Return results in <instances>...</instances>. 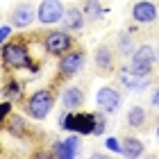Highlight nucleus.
Instances as JSON below:
<instances>
[{"label":"nucleus","instance_id":"1","mask_svg":"<svg viewBox=\"0 0 159 159\" xmlns=\"http://www.w3.org/2000/svg\"><path fill=\"white\" fill-rule=\"evenodd\" d=\"M96 123H98V114H89V111H70L66 109L59 118V127L66 132H75V134H93L96 132Z\"/></svg>","mask_w":159,"mask_h":159},{"label":"nucleus","instance_id":"2","mask_svg":"<svg viewBox=\"0 0 159 159\" xmlns=\"http://www.w3.org/2000/svg\"><path fill=\"white\" fill-rule=\"evenodd\" d=\"M2 64L14 70L27 68L30 73H37V64L32 61V57L23 43H5L2 46Z\"/></svg>","mask_w":159,"mask_h":159},{"label":"nucleus","instance_id":"3","mask_svg":"<svg viewBox=\"0 0 159 159\" xmlns=\"http://www.w3.org/2000/svg\"><path fill=\"white\" fill-rule=\"evenodd\" d=\"M55 105V96L50 89H39L34 91L30 100H27V114L34 118V120H43L50 114V109H52Z\"/></svg>","mask_w":159,"mask_h":159},{"label":"nucleus","instance_id":"4","mask_svg":"<svg viewBox=\"0 0 159 159\" xmlns=\"http://www.w3.org/2000/svg\"><path fill=\"white\" fill-rule=\"evenodd\" d=\"M43 50L48 55L61 57L68 50H73V37L68 34V30H50L43 37Z\"/></svg>","mask_w":159,"mask_h":159},{"label":"nucleus","instance_id":"5","mask_svg":"<svg viewBox=\"0 0 159 159\" xmlns=\"http://www.w3.org/2000/svg\"><path fill=\"white\" fill-rule=\"evenodd\" d=\"M157 61V52L152 46H139L132 52V59H129V70L139 75H150L152 73V66Z\"/></svg>","mask_w":159,"mask_h":159},{"label":"nucleus","instance_id":"6","mask_svg":"<svg viewBox=\"0 0 159 159\" xmlns=\"http://www.w3.org/2000/svg\"><path fill=\"white\" fill-rule=\"evenodd\" d=\"M64 14H66V9H64L61 0H41L37 9V18L43 25H55V23H61Z\"/></svg>","mask_w":159,"mask_h":159},{"label":"nucleus","instance_id":"7","mask_svg":"<svg viewBox=\"0 0 159 159\" xmlns=\"http://www.w3.org/2000/svg\"><path fill=\"white\" fill-rule=\"evenodd\" d=\"M84 61H86V57H84V52L82 50H68L66 55H61L59 57V73L64 75V77H70V75H77L80 70L84 68Z\"/></svg>","mask_w":159,"mask_h":159},{"label":"nucleus","instance_id":"8","mask_svg":"<svg viewBox=\"0 0 159 159\" xmlns=\"http://www.w3.org/2000/svg\"><path fill=\"white\" fill-rule=\"evenodd\" d=\"M120 102H123V96L114 86H102V89H98V93H96V105L100 107V111H105V114L118 111Z\"/></svg>","mask_w":159,"mask_h":159},{"label":"nucleus","instance_id":"9","mask_svg":"<svg viewBox=\"0 0 159 159\" xmlns=\"http://www.w3.org/2000/svg\"><path fill=\"white\" fill-rule=\"evenodd\" d=\"M159 16V11H157V5L155 2H150V0H139V2H134L132 7V18L136 20V23H155Z\"/></svg>","mask_w":159,"mask_h":159},{"label":"nucleus","instance_id":"10","mask_svg":"<svg viewBox=\"0 0 159 159\" xmlns=\"http://www.w3.org/2000/svg\"><path fill=\"white\" fill-rule=\"evenodd\" d=\"M118 77H120V84L125 86V89L136 91V93L146 91L150 86V75H139V73H134V70H129V68H123V73Z\"/></svg>","mask_w":159,"mask_h":159},{"label":"nucleus","instance_id":"11","mask_svg":"<svg viewBox=\"0 0 159 159\" xmlns=\"http://www.w3.org/2000/svg\"><path fill=\"white\" fill-rule=\"evenodd\" d=\"M32 20H34V7L30 2H20L11 9V25L16 30H23V27L32 25Z\"/></svg>","mask_w":159,"mask_h":159},{"label":"nucleus","instance_id":"12","mask_svg":"<svg viewBox=\"0 0 159 159\" xmlns=\"http://www.w3.org/2000/svg\"><path fill=\"white\" fill-rule=\"evenodd\" d=\"M80 152V139L77 136H68L64 141H57L55 148H52V155L59 157V159H70Z\"/></svg>","mask_w":159,"mask_h":159},{"label":"nucleus","instance_id":"13","mask_svg":"<svg viewBox=\"0 0 159 159\" xmlns=\"http://www.w3.org/2000/svg\"><path fill=\"white\" fill-rule=\"evenodd\" d=\"M84 20H86L84 9L70 7V9H66V14H64L61 23H64V27H66L68 32H77V30H82V27H84Z\"/></svg>","mask_w":159,"mask_h":159},{"label":"nucleus","instance_id":"14","mask_svg":"<svg viewBox=\"0 0 159 159\" xmlns=\"http://www.w3.org/2000/svg\"><path fill=\"white\" fill-rule=\"evenodd\" d=\"M84 105V93L82 89H77V86H68V89L61 91V107L64 109H70L75 111L77 107Z\"/></svg>","mask_w":159,"mask_h":159},{"label":"nucleus","instance_id":"15","mask_svg":"<svg viewBox=\"0 0 159 159\" xmlns=\"http://www.w3.org/2000/svg\"><path fill=\"white\" fill-rule=\"evenodd\" d=\"M93 61H96V66L100 70H111L114 66H116V59H114V50L109 46H98L96 52H93Z\"/></svg>","mask_w":159,"mask_h":159},{"label":"nucleus","instance_id":"16","mask_svg":"<svg viewBox=\"0 0 159 159\" xmlns=\"http://www.w3.org/2000/svg\"><path fill=\"white\" fill-rule=\"evenodd\" d=\"M146 120H148V114H146V109H143L141 105H134V107L127 109V125L129 127L141 129V127H146Z\"/></svg>","mask_w":159,"mask_h":159},{"label":"nucleus","instance_id":"17","mask_svg":"<svg viewBox=\"0 0 159 159\" xmlns=\"http://www.w3.org/2000/svg\"><path fill=\"white\" fill-rule=\"evenodd\" d=\"M143 150H146V146H143L139 139H134V136H125V139H123V155H127V157H141Z\"/></svg>","mask_w":159,"mask_h":159},{"label":"nucleus","instance_id":"18","mask_svg":"<svg viewBox=\"0 0 159 159\" xmlns=\"http://www.w3.org/2000/svg\"><path fill=\"white\" fill-rule=\"evenodd\" d=\"M84 14H86V18L89 20H100L105 16V9H102V5H100V0H84Z\"/></svg>","mask_w":159,"mask_h":159},{"label":"nucleus","instance_id":"19","mask_svg":"<svg viewBox=\"0 0 159 159\" xmlns=\"http://www.w3.org/2000/svg\"><path fill=\"white\" fill-rule=\"evenodd\" d=\"M118 50H120L123 55H129V57H132V52H134L136 48H134V41H132V37H129V34L123 32L120 37H118Z\"/></svg>","mask_w":159,"mask_h":159},{"label":"nucleus","instance_id":"20","mask_svg":"<svg viewBox=\"0 0 159 159\" xmlns=\"http://www.w3.org/2000/svg\"><path fill=\"white\" fill-rule=\"evenodd\" d=\"M20 93H23V84H20V82H9L7 89H5V96H9V98H14V96L18 98Z\"/></svg>","mask_w":159,"mask_h":159},{"label":"nucleus","instance_id":"21","mask_svg":"<svg viewBox=\"0 0 159 159\" xmlns=\"http://www.w3.org/2000/svg\"><path fill=\"white\" fill-rule=\"evenodd\" d=\"M23 125H25V123H23V118L14 116V118H11V123H9V129H11L14 134H18V136H20V134L25 132V127H23Z\"/></svg>","mask_w":159,"mask_h":159},{"label":"nucleus","instance_id":"22","mask_svg":"<svg viewBox=\"0 0 159 159\" xmlns=\"http://www.w3.org/2000/svg\"><path fill=\"white\" fill-rule=\"evenodd\" d=\"M105 146L109 148L111 152H123V141L114 139V136H107V139H105Z\"/></svg>","mask_w":159,"mask_h":159},{"label":"nucleus","instance_id":"23","mask_svg":"<svg viewBox=\"0 0 159 159\" xmlns=\"http://www.w3.org/2000/svg\"><path fill=\"white\" fill-rule=\"evenodd\" d=\"M102 132H105V116H102V114H98V123H96V132H93V134L100 136Z\"/></svg>","mask_w":159,"mask_h":159},{"label":"nucleus","instance_id":"24","mask_svg":"<svg viewBox=\"0 0 159 159\" xmlns=\"http://www.w3.org/2000/svg\"><path fill=\"white\" fill-rule=\"evenodd\" d=\"M11 27L14 25H2L0 27V39H2L5 43H7V39H9V34H11Z\"/></svg>","mask_w":159,"mask_h":159},{"label":"nucleus","instance_id":"25","mask_svg":"<svg viewBox=\"0 0 159 159\" xmlns=\"http://www.w3.org/2000/svg\"><path fill=\"white\" fill-rule=\"evenodd\" d=\"M150 102H152V107H157V109H159V89H155L152 98H150Z\"/></svg>","mask_w":159,"mask_h":159},{"label":"nucleus","instance_id":"26","mask_svg":"<svg viewBox=\"0 0 159 159\" xmlns=\"http://www.w3.org/2000/svg\"><path fill=\"white\" fill-rule=\"evenodd\" d=\"M9 111H11V105H9V102H2V118H5Z\"/></svg>","mask_w":159,"mask_h":159},{"label":"nucleus","instance_id":"27","mask_svg":"<svg viewBox=\"0 0 159 159\" xmlns=\"http://www.w3.org/2000/svg\"><path fill=\"white\" fill-rule=\"evenodd\" d=\"M157 139H159V123H157Z\"/></svg>","mask_w":159,"mask_h":159}]
</instances>
